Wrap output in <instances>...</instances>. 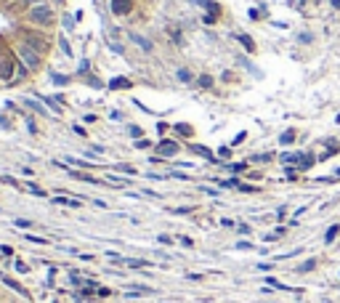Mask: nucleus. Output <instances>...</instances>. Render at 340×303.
Returning a JSON list of instances; mask_svg holds the SVG:
<instances>
[{
  "label": "nucleus",
  "instance_id": "obj_14",
  "mask_svg": "<svg viewBox=\"0 0 340 303\" xmlns=\"http://www.w3.org/2000/svg\"><path fill=\"white\" fill-rule=\"evenodd\" d=\"M115 170H120V173H136V170H133V168H130V165H117Z\"/></svg>",
  "mask_w": 340,
  "mask_h": 303
},
{
  "label": "nucleus",
  "instance_id": "obj_7",
  "mask_svg": "<svg viewBox=\"0 0 340 303\" xmlns=\"http://www.w3.org/2000/svg\"><path fill=\"white\" fill-rule=\"evenodd\" d=\"M112 8H115V14H128L130 11V0H112Z\"/></svg>",
  "mask_w": 340,
  "mask_h": 303
},
{
  "label": "nucleus",
  "instance_id": "obj_12",
  "mask_svg": "<svg viewBox=\"0 0 340 303\" xmlns=\"http://www.w3.org/2000/svg\"><path fill=\"white\" fill-rule=\"evenodd\" d=\"M200 85H202V88H210V85H213V78H207V74H202V78H200Z\"/></svg>",
  "mask_w": 340,
  "mask_h": 303
},
{
  "label": "nucleus",
  "instance_id": "obj_9",
  "mask_svg": "<svg viewBox=\"0 0 340 303\" xmlns=\"http://www.w3.org/2000/svg\"><path fill=\"white\" fill-rule=\"evenodd\" d=\"M178 80H181V83H192V72H189V69H178Z\"/></svg>",
  "mask_w": 340,
  "mask_h": 303
},
{
  "label": "nucleus",
  "instance_id": "obj_8",
  "mask_svg": "<svg viewBox=\"0 0 340 303\" xmlns=\"http://www.w3.org/2000/svg\"><path fill=\"white\" fill-rule=\"evenodd\" d=\"M14 295H19V292H14ZM14 295H8V292L0 290V303H22V300H16Z\"/></svg>",
  "mask_w": 340,
  "mask_h": 303
},
{
  "label": "nucleus",
  "instance_id": "obj_15",
  "mask_svg": "<svg viewBox=\"0 0 340 303\" xmlns=\"http://www.w3.org/2000/svg\"><path fill=\"white\" fill-rule=\"evenodd\" d=\"M239 43H242V45H247V48L252 51V43H250V37H247V35H239Z\"/></svg>",
  "mask_w": 340,
  "mask_h": 303
},
{
  "label": "nucleus",
  "instance_id": "obj_5",
  "mask_svg": "<svg viewBox=\"0 0 340 303\" xmlns=\"http://www.w3.org/2000/svg\"><path fill=\"white\" fill-rule=\"evenodd\" d=\"M178 149H181V146H178L176 141L162 138V141H159V146H157V155H159V157H176V155H178Z\"/></svg>",
  "mask_w": 340,
  "mask_h": 303
},
{
  "label": "nucleus",
  "instance_id": "obj_13",
  "mask_svg": "<svg viewBox=\"0 0 340 303\" xmlns=\"http://www.w3.org/2000/svg\"><path fill=\"white\" fill-rule=\"evenodd\" d=\"M125 85H130L125 78H120V80H115V83H112V88H125Z\"/></svg>",
  "mask_w": 340,
  "mask_h": 303
},
{
  "label": "nucleus",
  "instance_id": "obj_6",
  "mask_svg": "<svg viewBox=\"0 0 340 303\" xmlns=\"http://www.w3.org/2000/svg\"><path fill=\"white\" fill-rule=\"evenodd\" d=\"M43 3H51V0H16V8H22V11H30V8H35V6H43Z\"/></svg>",
  "mask_w": 340,
  "mask_h": 303
},
{
  "label": "nucleus",
  "instance_id": "obj_4",
  "mask_svg": "<svg viewBox=\"0 0 340 303\" xmlns=\"http://www.w3.org/2000/svg\"><path fill=\"white\" fill-rule=\"evenodd\" d=\"M14 78V61H11V56H8L6 51H0V80L8 83Z\"/></svg>",
  "mask_w": 340,
  "mask_h": 303
},
{
  "label": "nucleus",
  "instance_id": "obj_3",
  "mask_svg": "<svg viewBox=\"0 0 340 303\" xmlns=\"http://www.w3.org/2000/svg\"><path fill=\"white\" fill-rule=\"evenodd\" d=\"M22 40H24L27 45H30V48H35L37 53H43L45 48H48V40L43 37V30H40V32H27V35L22 37Z\"/></svg>",
  "mask_w": 340,
  "mask_h": 303
},
{
  "label": "nucleus",
  "instance_id": "obj_10",
  "mask_svg": "<svg viewBox=\"0 0 340 303\" xmlns=\"http://www.w3.org/2000/svg\"><path fill=\"white\" fill-rule=\"evenodd\" d=\"M59 48H61L64 53H67V56H72V48H69V43H67V40H64V37H61V40H59Z\"/></svg>",
  "mask_w": 340,
  "mask_h": 303
},
{
  "label": "nucleus",
  "instance_id": "obj_1",
  "mask_svg": "<svg viewBox=\"0 0 340 303\" xmlns=\"http://www.w3.org/2000/svg\"><path fill=\"white\" fill-rule=\"evenodd\" d=\"M24 14H27V24L35 27V30H45V27H51L56 22V11H53L51 3L35 6V8H30V11H24Z\"/></svg>",
  "mask_w": 340,
  "mask_h": 303
},
{
  "label": "nucleus",
  "instance_id": "obj_11",
  "mask_svg": "<svg viewBox=\"0 0 340 303\" xmlns=\"http://www.w3.org/2000/svg\"><path fill=\"white\" fill-rule=\"evenodd\" d=\"M149 146H152V141H146V138H138L136 141V149H149Z\"/></svg>",
  "mask_w": 340,
  "mask_h": 303
},
{
  "label": "nucleus",
  "instance_id": "obj_2",
  "mask_svg": "<svg viewBox=\"0 0 340 303\" xmlns=\"http://www.w3.org/2000/svg\"><path fill=\"white\" fill-rule=\"evenodd\" d=\"M16 56H19V61H22V67L27 72H37L43 67V53H37L35 48H30L24 40L16 43Z\"/></svg>",
  "mask_w": 340,
  "mask_h": 303
}]
</instances>
